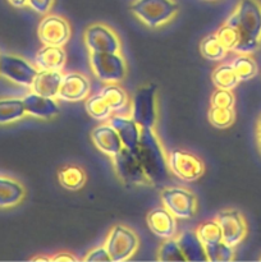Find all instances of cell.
Returning <instances> with one entry per match:
<instances>
[{"label":"cell","mask_w":261,"mask_h":262,"mask_svg":"<svg viewBox=\"0 0 261 262\" xmlns=\"http://www.w3.org/2000/svg\"><path fill=\"white\" fill-rule=\"evenodd\" d=\"M40 69L12 54L0 55V76L23 87H31Z\"/></svg>","instance_id":"obj_10"},{"label":"cell","mask_w":261,"mask_h":262,"mask_svg":"<svg viewBox=\"0 0 261 262\" xmlns=\"http://www.w3.org/2000/svg\"><path fill=\"white\" fill-rule=\"evenodd\" d=\"M90 67L100 81L118 83L127 76V63L120 53H90Z\"/></svg>","instance_id":"obj_6"},{"label":"cell","mask_w":261,"mask_h":262,"mask_svg":"<svg viewBox=\"0 0 261 262\" xmlns=\"http://www.w3.org/2000/svg\"><path fill=\"white\" fill-rule=\"evenodd\" d=\"M255 136H256V145H257L258 152L261 154V113L257 117V120H256Z\"/></svg>","instance_id":"obj_39"},{"label":"cell","mask_w":261,"mask_h":262,"mask_svg":"<svg viewBox=\"0 0 261 262\" xmlns=\"http://www.w3.org/2000/svg\"><path fill=\"white\" fill-rule=\"evenodd\" d=\"M27 114L23 100L15 97L0 99V125L10 124L22 119Z\"/></svg>","instance_id":"obj_24"},{"label":"cell","mask_w":261,"mask_h":262,"mask_svg":"<svg viewBox=\"0 0 261 262\" xmlns=\"http://www.w3.org/2000/svg\"><path fill=\"white\" fill-rule=\"evenodd\" d=\"M211 79L216 89L233 90L240 83V78L235 74L232 64L230 66L229 64H223V66L216 67L212 72Z\"/></svg>","instance_id":"obj_26"},{"label":"cell","mask_w":261,"mask_h":262,"mask_svg":"<svg viewBox=\"0 0 261 262\" xmlns=\"http://www.w3.org/2000/svg\"><path fill=\"white\" fill-rule=\"evenodd\" d=\"M233 69L238 76L240 81H248L257 74L258 68L255 59L251 58L248 54H240L232 63Z\"/></svg>","instance_id":"obj_28"},{"label":"cell","mask_w":261,"mask_h":262,"mask_svg":"<svg viewBox=\"0 0 261 262\" xmlns=\"http://www.w3.org/2000/svg\"><path fill=\"white\" fill-rule=\"evenodd\" d=\"M161 204L178 219H191L197 214V197L182 187H166L160 193Z\"/></svg>","instance_id":"obj_8"},{"label":"cell","mask_w":261,"mask_h":262,"mask_svg":"<svg viewBox=\"0 0 261 262\" xmlns=\"http://www.w3.org/2000/svg\"><path fill=\"white\" fill-rule=\"evenodd\" d=\"M215 220L220 225L223 242L232 247H237L247 235V223L245 216L235 209H225L217 212Z\"/></svg>","instance_id":"obj_13"},{"label":"cell","mask_w":261,"mask_h":262,"mask_svg":"<svg viewBox=\"0 0 261 262\" xmlns=\"http://www.w3.org/2000/svg\"><path fill=\"white\" fill-rule=\"evenodd\" d=\"M83 261H106L110 262L109 252H107L106 247L105 246H100V247L94 248V250L90 251L86 256L83 257Z\"/></svg>","instance_id":"obj_37"},{"label":"cell","mask_w":261,"mask_h":262,"mask_svg":"<svg viewBox=\"0 0 261 262\" xmlns=\"http://www.w3.org/2000/svg\"><path fill=\"white\" fill-rule=\"evenodd\" d=\"M130 118L141 128L156 129L158 112V89L155 84L148 83L137 89L130 104Z\"/></svg>","instance_id":"obj_4"},{"label":"cell","mask_w":261,"mask_h":262,"mask_svg":"<svg viewBox=\"0 0 261 262\" xmlns=\"http://www.w3.org/2000/svg\"><path fill=\"white\" fill-rule=\"evenodd\" d=\"M176 238L179 247H181L182 252H183L184 257H186V261H192V262L207 261L205 246L202 245L201 241L199 239L196 232L186 230V232L177 235Z\"/></svg>","instance_id":"obj_21"},{"label":"cell","mask_w":261,"mask_h":262,"mask_svg":"<svg viewBox=\"0 0 261 262\" xmlns=\"http://www.w3.org/2000/svg\"><path fill=\"white\" fill-rule=\"evenodd\" d=\"M194 232H196L197 237H199V239L201 241L205 247L206 246L216 245V243L223 241L222 229H220V225L217 224L215 219L207 220V222L200 224Z\"/></svg>","instance_id":"obj_27"},{"label":"cell","mask_w":261,"mask_h":262,"mask_svg":"<svg viewBox=\"0 0 261 262\" xmlns=\"http://www.w3.org/2000/svg\"><path fill=\"white\" fill-rule=\"evenodd\" d=\"M91 140L94 145L99 148L105 155L113 156L117 155L123 148V143L120 137L118 136L117 130L114 129L110 123L100 124L91 130Z\"/></svg>","instance_id":"obj_15"},{"label":"cell","mask_w":261,"mask_h":262,"mask_svg":"<svg viewBox=\"0 0 261 262\" xmlns=\"http://www.w3.org/2000/svg\"><path fill=\"white\" fill-rule=\"evenodd\" d=\"M109 123L117 130L118 136H119L120 141L123 143V147H127L129 150H136L141 136L140 125L132 118L122 117V115L110 117Z\"/></svg>","instance_id":"obj_18"},{"label":"cell","mask_w":261,"mask_h":262,"mask_svg":"<svg viewBox=\"0 0 261 262\" xmlns=\"http://www.w3.org/2000/svg\"><path fill=\"white\" fill-rule=\"evenodd\" d=\"M135 154L137 155L143 170L153 182L154 187L169 182L170 169H169V156L164 148L156 129L141 128V136Z\"/></svg>","instance_id":"obj_1"},{"label":"cell","mask_w":261,"mask_h":262,"mask_svg":"<svg viewBox=\"0 0 261 262\" xmlns=\"http://www.w3.org/2000/svg\"><path fill=\"white\" fill-rule=\"evenodd\" d=\"M227 20L233 23L240 32L235 53L250 55L258 50L261 45L260 0H240Z\"/></svg>","instance_id":"obj_2"},{"label":"cell","mask_w":261,"mask_h":262,"mask_svg":"<svg viewBox=\"0 0 261 262\" xmlns=\"http://www.w3.org/2000/svg\"><path fill=\"white\" fill-rule=\"evenodd\" d=\"M50 261H55V262H68V261H77V257H74L73 255H71L67 251H61V252H58L56 255H54L53 257H50Z\"/></svg>","instance_id":"obj_38"},{"label":"cell","mask_w":261,"mask_h":262,"mask_svg":"<svg viewBox=\"0 0 261 262\" xmlns=\"http://www.w3.org/2000/svg\"><path fill=\"white\" fill-rule=\"evenodd\" d=\"M104 246L114 262L127 261L140 247L138 235L125 225H114L107 234Z\"/></svg>","instance_id":"obj_7"},{"label":"cell","mask_w":261,"mask_h":262,"mask_svg":"<svg viewBox=\"0 0 261 262\" xmlns=\"http://www.w3.org/2000/svg\"><path fill=\"white\" fill-rule=\"evenodd\" d=\"M129 10L145 26L159 28L176 18L179 4L177 0H133Z\"/></svg>","instance_id":"obj_3"},{"label":"cell","mask_w":261,"mask_h":262,"mask_svg":"<svg viewBox=\"0 0 261 262\" xmlns=\"http://www.w3.org/2000/svg\"><path fill=\"white\" fill-rule=\"evenodd\" d=\"M100 94L104 97V100L106 101V104L109 105V107L112 109L113 113L122 112V110H124L125 107H128V105H129V97H128V94L122 89V87L118 86L117 83H107L106 86L101 90Z\"/></svg>","instance_id":"obj_25"},{"label":"cell","mask_w":261,"mask_h":262,"mask_svg":"<svg viewBox=\"0 0 261 262\" xmlns=\"http://www.w3.org/2000/svg\"><path fill=\"white\" fill-rule=\"evenodd\" d=\"M148 228L151 232L158 237L168 239V238L176 237L177 233V223L176 216L165 207H158L147 214L146 217Z\"/></svg>","instance_id":"obj_17"},{"label":"cell","mask_w":261,"mask_h":262,"mask_svg":"<svg viewBox=\"0 0 261 262\" xmlns=\"http://www.w3.org/2000/svg\"><path fill=\"white\" fill-rule=\"evenodd\" d=\"M33 261H50V257H35V258H32Z\"/></svg>","instance_id":"obj_41"},{"label":"cell","mask_w":261,"mask_h":262,"mask_svg":"<svg viewBox=\"0 0 261 262\" xmlns=\"http://www.w3.org/2000/svg\"><path fill=\"white\" fill-rule=\"evenodd\" d=\"M26 189L22 183L12 178L0 177V209L14 207L23 201Z\"/></svg>","instance_id":"obj_22"},{"label":"cell","mask_w":261,"mask_h":262,"mask_svg":"<svg viewBox=\"0 0 261 262\" xmlns=\"http://www.w3.org/2000/svg\"><path fill=\"white\" fill-rule=\"evenodd\" d=\"M84 107H86L87 114H89L92 119L99 120V122L109 119L113 114L112 109H110L109 105L106 104V101H105L104 97L101 96V94L89 97V99L86 100Z\"/></svg>","instance_id":"obj_30"},{"label":"cell","mask_w":261,"mask_h":262,"mask_svg":"<svg viewBox=\"0 0 261 262\" xmlns=\"http://www.w3.org/2000/svg\"><path fill=\"white\" fill-rule=\"evenodd\" d=\"M235 99L233 95L232 90H224V89H216L211 95L210 99V106L215 107H234Z\"/></svg>","instance_id":"obj_35"},{"label":"cell","mask_w":261,"mask_h":262,"mask_svg":"<svg viewBox=\"0 0 261 262\" xmlns=\"http://www.w3.org/2000/svg\"><path fill=\"white\" fill-rule=\"evenodd\" d=\"M168 156L171 174L181 181L194 182L204 176V163L194 154L186 150H173Z\"/></svg>","instance_id":"obj_11"},{"label":"cell","mask_w":261,"mask_h":262,"mask_svg":"<svg viewBox=\"0 0 261 262\" xmlns=\"http://www.w3.org/2000/svg\"><path fill=\"white\" fill-rule=\"evenodd\" d=\"M260 260H261V257H260Z\"/></svg>","instance_id":"obj_43"},{"label":"cell","mask_w":261,"mask_h":262,"mask_svg":"<svg viewBox=\"0 0 261 262\" xmlns=\"http://www.w3.org/2000/svg\"><path fill=\"white\" fill-rule=\"evenodd\" d=\"M209 2H211V0H209Z\"/></svg>","instance_id":"obj_42"},{"label":"cell","mask_w":261,"mask_h":262,"mask_svg":"<svg viewBox=\"0 0 261 262\" xmlns=\"http://www.w3.org/2000/svg\"><path fill=\"white\" fill-rule=\"evenodd\" d=\"M63 76L64 74L61 73V71H38L31 89L36 94L56 99L61 81H63Z\"/></svg>","instance_id":"obj_19"},{"label":"cell","mask_w":261,"mask_h":262,"mask_svg":"<svg viewBox=\"0 0 261 262\" xmlns=\"http://www.w3.org/2000/svg\"><path fill=\"white\" fill-rule=\"evenodd\" d=\"M235 120V113L233 107H215L210 106L209 122L212 127L217 129H224L230 127Z\"/></svg>","instance_id":"obj_31"},{"label":"cell","mask_w":261,"mask_h":262,"mask_svg":"<svg viewBox=\"0 0 261 262\" xmlns=\"http://www.w3.org/2000/svg\"><path fill=\"white\" fill-rule=\"evenodd\" d=\"M83 40L90 53H120L119 36L106 23H92L83 32Z\"/></svg>","instance_id":"obj_9"},{"label":"cell","mask_w":261,"mask_h":262,"mask_svg":"<svg viewBox=\"0 0 261 262\" xmlns=\"http://www.w3.org/2000/svg\"><path fill=\"white\" fill-rule=\"evenodd\" d=\"M112 163L118 179L125 186L154 187L133 150L123 147L117 155L113 156Z\"/></svg>","instance_id":"obj_5"},{"label":"cell","mask_w":261,"mask_h":262,"mask_svg":"<svg viewBox=\"0 0 261 262\" xmlns=\"http://www.w3.org/2000/svg\"><path fill=\"white\" fill-rule=\"evenodd\" d=\"M22 100L26 113L31 117L46 120L59 114L58 104L51 97H45L32 91L31 94L26 95Z\"/></svg>","instance_id":"obj_16"},{"label":"cell","mask_w":261,"mask_h":262,"mask_svg":"<svg viewBox=\"0 0 261 262\" xmlns=\"http://www.w3.org/2000/svg\"><path fill=\"white\" fill-rule=\"evenodd\" d=\"M37 35L44 45L64 46L71 40L72 28L61 15L45 14L38 23Z\"/></svg>","instance_id":"obj_12"},{"label":"cell","mask_w":261,"mask_h":262,"mask_svg":"<svg viewBox=\"0 0 261 262\" xmlns=\"http://www.w3.org/2000/svg\"><path fill=\"white\" fill-rule=\"evenodd\" d=\"M66 61L67 54L63 46L45 45L36 55V67L40 71H61Z\"/></svg>","instance_id":"obj_20"},{"label":"cell","mask_w":261,"mask_h":262,"mask_svg":"<svg viewBox=\"0 0 261 262\" xmlns=\"http://www.w3.org/2000/svg\"><path fill=\"white\" fill-rule=\"evenodd\" d=\"M55 0H28L27 5L38 14H49L53 9Z\"/></svg>","instance_id":"obj_36"},{"label":"cell","mask_w":261,"mask_h":262,"mask_svg":"<svg viewBox=\"0 0 261 262\" xmlns=\"http://www.w3.org/2000/svg\"><path fill=\"white\" fill-rule=\"evenodd\" d=\"M91 91V83L84 74L71 72L63 76L58 99L64 101L76 102L87 99Z\"/></svg>","instance_id":"obj_14"},{"label":"cell","mask_w":261,"mask_h":262,"mask_svg":"<svg viewBox=\"0 0 261 262\" xmlns=\"http://www.w3.org/2000/svg\"><path fill=\"white\" fill-rule=\"evenodd\" d=\"M207 261H232L234 258V247L227 245L225 242H219L216 245L206 246Z\"/></svg>","instance_id":"obj_34"},{"label":"cell","mask_w":261,"mask_h":262,"mask_svg":"<svg viewBox=\"0 0 261 262\" xmlns=\"http://www.w3.org/2000/svg\"><path fill=\"white\" fill-rule=\"evenodd\" d=\"M200 53L202 54L204 58H206L207 60L217 61L222 60L227 56L228 50L219 42V40L216 38L215 35H209L201 41L200 43Z\"/></svg>","instance_id":"obj_29"},{"label":"cell","mask_w":261,"mask_h":262,"mask_svg":"<svg viewBox=\"0 0 261 262\" xmlns=\"http://www.w3.org/2000/svg\"><path fill=\"white\" fill-rule=\"evenodd\" d=\"M159 261H171V262H183L186 261L183 252L177 242L176 237L168 238L165 242L161 243L158 251Z\"/></svg>","instance_id":"obj_32"},{"label":"cell","mask_w":261,"mask_h":262,"mask_svg":"<svg viewBox=\"0 0 261 262\" xmlns=\"http://www.w3.org/2000/svg\"><path fill=\"white\" fill-rule=\"evenodd\" d=\"M215 36L228 51H234L235 46L240 41V32H238L237 27L228 20H225L224 25L215 32Z\"/></svg>","instance_id":"obj_33"},{"label":"cell","mask_w":261,"mask_h":262,"mask_svg":"<svg viewBox=\"0 0 261 262\" xmlns=\"http://www.w3.org/2000/svg\"><path fill=\"white\" fill-rule=\"evenodd\" d=\"M10 5H13L14 8H23L27 5L28 0H8Z\"/></svg>","instance_id":"obj_40"},{"label":"cell","mask_w":261,"mask_h":262,"mask_svg":"<svg viewBox=\"0 0 261 262\" xmlns=\"http://www.w3.org/2000/svg\"><path fill=\"white\" fill-rule=\"evenodd\" d=\"M58 181L63 188L76 192L86 184L87 176L81 166L67 165L59 170Z\"/></svg>","instance_id":"obj_23"}]
</instances>
